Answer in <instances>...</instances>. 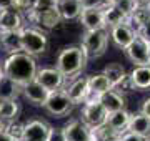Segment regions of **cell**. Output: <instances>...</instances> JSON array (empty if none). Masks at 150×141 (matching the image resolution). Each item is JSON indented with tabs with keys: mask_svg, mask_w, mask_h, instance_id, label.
Listing matches in <instances>:
<instances>
[{
	"mask_svg": "<svg viewBox=\"0 0 150 141\" xmlns=\"http://www.w3.org/2000/svg\"><path fill=\"white\" fill-rule=\"evenodd\" d=\"M105 78L108 80V83L112 85V88H117L122 82L127 80V71H125V66L117 63V61H112L108 63L105 68H103V73H102Z\"/></svg>",
	"mask_w": 150,
	"mask_h": 141,
	"instance_id": "cell-23",
	"label": "cell"
},
{
	"mask_svg": "<svg viewBox=\"0 0 150 141\" xmlns=\"http://www.w3.org/2000/svg\"><path fill=\"white\" fill-rule=\"evenodd\" d=\"M35 82L40 83L48 93H52V91H57V90H62V88H64L65 76L62 75L57 68L47 66V68H40V70H37Z\"/></svg>",
	"mask_w": 150,
	"mask_h": 141,
	"instance_id": "cell-7",
	"label": "cell"
},
{
	"mask_svg": "<svg viewBox=\"0 0 150 141\" xmlns=\"http://www.w3.org/2000/svg\"><path fill=\"white\" fill-rule=\"evenodd\" d=\"M13 7V0H0V10L2 8H12Z\"/></svg>",
	"mask_w": 150,
	"mask_h": 141,
	"instance_id": "cell-37",
	"label": "cell"
},
{
	"mask_svg": "<svg viewBox=\"0 0 150 141\" xmlns=\"http://www.w3.org/2000/svg\"><path fill=\"white\" fill-rule=\"evenodd\" d=\"M107 116L108 113L105 111V108L100 105V101L97 98H88L83 103L82 111H80V119L92 130L102 126L107 121Z\"/></svg>",
	"mask_w": 150,
	"mask_h": 141,
	"instance_id": "cell-5",
	"label": "cell"
},
{
	"mask_svg": "<svg viewBox=\"0 0 150 141\" xmlns=\"http://www.w3.org/2000/svg\"><path fill=\"white\" fill-rule=\"evenodd\" d=\"M118 0H105V3H107V5H113V3H117Z\"/></svg>",
	"mask_w": 150,
	"mask_h": 141,
	"instance_id": "cell-40",
	"label": "cell"
},
{
	"mask_svg": "<svg viewBox=\"0 0 150 141\" xmlns=\"http://www.w3.org/2000/svg\"><path fill=\"white\" fill-rule=\"evenodd\" d=\"M82 8H102L105 7V0H79Z\"/></svg>",
	"mask_w": 150,
	"mask_h": 141,
	"instance_id": "cell-33",
	"label": "cell"
},
{
	"mask_svg": "<svg viewBox=\"0 0 150 141\" xmlns=\"http://www.w3.org/2000/svg\"><path fill=\"white\" fill-rule=\"evenodd\" d=\"M5 126H7L5 121H0V131H5Z\"/></svg>",
	"mask_w": 150,
	"mask_h": 141,
	"instance_id": "cell-39",
	"label": "cell"
},
{
	"mask_svg": "<svg viewBox=\"0 0 150 141\" xmlns=\"http://www.w3.org/2000/svg\"><path fill=\"white\" fill-rule=\"evenodd\" d=\"M97 100L100 101V105L105 108L107 113L125 110V96H123V93L117 91V90H108L107 93L100 95Z\"/></svg>",
	"mask_w": 150,
	"mask_h": 141,
	"instance_id": "cell-17",
	"label": "cell"
},
{
	"mask_svg": "<svg viewBox=\"0 0 150 141\" xmlns=\"http://www.w3.org/2000/svg\"><path fill=\"white\" fill-rule=\"evenodd\" d=\"M87 83H88V98H98L100 95L107 93L108 90H113L112 85L108 83V80L102 73H97V75H90L87 76Z\"/></svg>",
	"mask_w": 150,
	"mask_h": 141,
	"instance_id": "cell-22",
	"label": "cell"
},
{
	"mask_svg": "<svg viewBox=\"0 0 150 141\" xmlns=\"http://www.w3.org/2000/svg\"><path fill=\"white\" fill-rule=\"evenodd\" d=\"M20 111V105L17 100H0V121L17 119Z\"/></svg>",
	"mask_w": 150,
	"mask_h": 141,
	"instance_id": "cell-26",
	"label": "cell"
},
{
	"mask_svg": "<svg viewBox=\"0 0 150 141\" xmlns=\"http://www.w3.org/2000/svg\"><path fill=\"white\" fill-rule=\"evenodd\" d=\"M20 32H22V52L23 53L35 58L38 55H43L48 50V37L40 28L23 27Z\"/></svg>",
	"mask_w": 150,
	"mask_h": 141,
	"instance_id": "cell-3",
	"label": "cell"
},
{
	"mask_svg": "<svg viewBox=\"0 0 150 141\" xmlns=\"http://www.w3.org/2000/svg\"><path fill=\"white\" fill-rule=\"evenodd\" d=\"M0 141H15L12 136H8L5 131H0Z\"/></svg>",
	"mask_w": 150,
	"mask_h": 141,
	"instance_id": "cell-38",
	"label": "cell"
},
{
	"mask_svg": "<svg viewBox=\"0 0 150 141\" xmlns=\"http://www.w3.org/2000/svg\"><path fill=\"white\" fill-rule=\"evenodd\" d=\"M87 58L85 52L82 50V47L79 45H70V47H65L62 52L57 57V70L62 73V75L67 78V76H74L77 73H80L83 68L87 66Z\"/></svg>",
	"mask_w": 150,
	"mask_h": 141,
	"instance_id": "cell-2",
	"label": "cell"
},
{
	"mask_svg": "<svg viewBox=\"0 0 150 141\" xmlns=\"http://www.w3.org/2000/svg\"><path fill=\"white\" fill-rule=\"evenodd\" d=\"M23 28V17L18 10L2 8L0 10V32H15Z\"/></svg>",
	"mask_w": 150,
	"mask_h": 141,
	"instance_id": "cell-14",
	"label": "cell"
},
{
	"mask_svg": "<svg viewBox=\"0 0 150 141\" xmlns=\"http://www.w3.org/2000/svg\"><path fill=\"white\" fill-rule=\"evenodd\" d=\"M48 130H50V126L43 119H32V121L25 123V126H23L20 141H45Z\"/></svg>",
	"mask_w": 150,
	"mask_h": 141,
	"instance_id": "cell-12",
	"label": "cell"
},
{
	"mask_svg": "<svg viewBox=\"0 0 150 141\" xmlns=\"http://www.w3.org/2000/svg\"><path fill=\"white\" fill-rule=\"evenodd\" d=\"M149 57H150V45H149Z\"/></svg>",
	"mask_w": 150,
	"mask_h": 141,
	"instance_id": "cell-43",
	"label": "cell"
},
{
	"mask_svg": "<svg viewBox=\"0 0 150 141\" xmlns=\"http://www.w3.org/2000/svg\"><path fill=\"white\" fill-rule=\"evenodd\" d=\"M72 106L74 105L70 103L65 90H57V91L48 93V96L42 108L47 113H50L52 116H55V118H64V116H67L72 111Z\"/></svg>",
	"mask_w": 150,
	"mask_h": 141,
	"instance_id": "cell-6",
	"label": "cell"
},
{
	"mask_svg": "<svg viewBox=\"0 0 150 141\" xmlns=\"http://www.w3.org/2000/svg\"><path fill=\"white\" fill-rule=\"evenodd\" d=\"M129 80H130V83H132V88H134V90H139V91L149 90L150 88V65L135 66L134 71L130 73Z\"/></svg>",
	"mask_w": 150,
	"mask_h": 141,
	"instance_id": "cell-21",
	"label": "cell"
},
{
	"mask_svg": "<svg viewBox=\"0 0 150 141\" xmlns=\"http://www.w3.org/2000/svg\"><path fill=\"white\" fill-rule=\"evenodd\" d=\"M127 131L140 136L142 140H149L150 138V119L147 118V116H144L142 113L130 114L129 125H127Z\"/></svg>",
	"mask_w": 150,
	"mask_h": 141,
	"instance_id": "cell-18",
	"label": "cell"
},
{
	"mask_svg": "<svg viewBox=\"0 0 150 141\" xmlns=\"http://www.w3.org/2000/svg\"><path fill=\"white\" fill-rule=\"evenodd\" d=\"M35 2H37V0H13V8L18 10L20 13H22V12L28 13V12L33 8Z\"/></svg>",
	"mask_w": 150,
	"mask_h": 141,
	"instance_id": "cell-31",
	"label": "cell"
},
{
	"mask_svg": "<svg viewBox=\"0 0 150 141\" xmlns=\"http://www.w3.org/2000/svg\"><path fill=\"white\" fill-rule=\"evenodd\" d=\"M108 30H93L82 35V50L85 52L87 58H100L108 48Z\"/></svg>",
	"mask_w": 150,
	"mask_h": 141,
	"instance_id": "cell-4",
	"label": "cell"
},
{
	"mask_svg": "<svg viewBox=\"0 0 150 141\" xmlns=\"http://www.w3.org/2000/svg\"><path fill=\"white\" fill-rule=\"evenodd\" d=\"M108 37L112 38V42L117 45L118 48L125 50L130 43H132V40L137 37V33H135L134 28L129 27L127 23H120V25H117V27L110 28Z\"/></svg>",
	"mask_w": 150,
	"mask_h": 141,
	"instance_id": "cell-16",
	"label": "cell"
},
{
	"mask_svg": "<svg viewBox=\"0 0 150 141\" xmlns=\"http://www.w3.org/2000/svg\"><path fill=\"white\" fill-rule=\"evenodd\" d=\"M45 141H67V136H65L62 128H52V126H50Z\"/></svg>",
	"mask_w": 150,
	"mask_h": 141,
	"instance_id": "cell-32",
	"label": "cell"
},
{
	"mask_svg": "<svg viewBox=\"0 0 150 141\" xmlns=\"http://www.w3.org/2000/svg\"><path fill=\"white\" fill-rule=\"evenodd\" d=\"M27 17L30 22H33L37 27L43 28V30H54L62 23V17H60L59 10L55 8V5L42 12H28Z\"/></svg>",
	"mask_w": 150,
	"mask_h": 141,
	"instance_id": "cell-8",
	"label": "cell"
},
{
	"mask_svg": "<svg viewBox=\"0 0 150 141\" xmlns=\"http://www.w3.org/2000/svg\"><path fill=\"white\" fill-rule=\"evenodd\" d=\"M20 93H22L20 85H17L15 82H12L5 76L2 78V82H0V100H17Z\"/></svg>",
	"mask_w": 150,
	"mask_h": 141,
	"instance_id": "cell-27",
	"label": "cell"
},
{
	"mask_svg": "<svg viewBox=\"0 0 150 141\" xmlns=\"http://www.w3.org/2000/svg\"><path fill=\"white\" fill-rule=\"evenodd\" d=\"M55 8L59 10L62 20H75L82 13V5L79 0H57Z\"/></svg>",
	"mask_w": 150,
	"mask_h": 141,
	"instance_id": "cell-20",
	"label": "cell"
},
{
	"mask_svg": "<svg viewBox=\"0 0 150 141\" xmlns=\"http://www.w3.org/2000/svg\"><path fill=\"white\" fill-rule=\"evenodd\" d=\"M147 12H149V17H150V3L147 5Z\"/></svg>",
	"mask_w": 150,
	"mask_h": 141,
	"instance_id": "cell-42",
	"label": "cell"
},
{
	"mask_svg": "<svg viewBox=\"0 0 150 141\" xmlns=\"http://www.w3.org/2000/svg\"><path fill=\"white\" fill-rule=\"evenodd\" d=\"M137 37L142 38V40H144L147 45H150V20L145 23L142 28H140L139 32H137Z\"/></svg>",
	"mask_w": 150,
	"mask_h": 141,
	"instance_id": "cell-34",
	"label": "cell"
},
{
	"mask_svg": "<svg viewBox=\"0 0 150 141\" xmlns=\"http://www.w3.org/2000/svg\"><path fill=\"white\" fill-rule=\"evenodd\" d=\"M0 48L8 55L22 52V32H0Z\"/></svg>",
	"mask_w": 150,
	"mask_h": 141,
	"instance_id": "cell-19",
	"label": "cell"
},
{
	"mask_svg": "<svg viewBox=\"0 0 150 141\" xmlns=\"http://www.w3.org/2000/svg\"><path fill=\"white\" fill-rule=\"evenodd\" d=\"M2 70H4V75L5 78L15 82L17 85L23 87L25 83L35 80V75H37V61L33 57L23 53H13L8 55L2 65Z\"/></svg>",
	"mask_w": 150,
	"mask_h": 141,
	"instance_id": "cell-1",
	"label": "cell"
},
{
	"mask_svg": "<svg viewBox=\"0 0 150 141\" xmlns=\"http://www.w3.org/2000/svg\"><path fill=\"white\" fill-rule=\"evenodd\" d=\"M20 95H23V98H25L30 105H33V106H43V103H45V100H47V96H48V91L38 82L32 80V82L25 83V85L22 87Z\"/></svg>",
	"mask_w": 150,
	"mask_h": 141,
	"instance_id": "cell-13",
	"label": "cell"
},
{
	"mask_svg": "<svg viewBox=\"0 0 150 141\" xmlns=\"http://www.w3.org/2000/svg\"><path fill=\"white\" fill-rule=\"evenodd\" d=\"M4 76H5V75H4V70H2V66H0V82H2V78H4Z\"/></svg>",
	"mask_w": 150,
	"mask_h": 141,
	"instance_id": "cell-41",
	"label": "cell"
},
{
	"mask_svg": "<svg viewBox=\"0 0 150 141\" xmlns=\"http://www.w3.org/2000/svg\"><path fill=\"white\" fill-rule=\"evenodd\" d=\"M130 119V113L127 110H120V111H113V113H108L107 116V123L112 130L118 131V133H125L127 131V125H129Z\"/></svg>",
	"mask_w": 150,
	"mask_h": 141,
	"instance_id": "cell-24",
	"label": "cell"
},
{
	"mask_svg": "<svg viewBox=\"0 0 150 141\" xmlns=\"http://www.w3.org/2000/svg\"><path fill=\"white\" fill-rule=\"evenodd\" d=\"M23 126H25V123H22V121H18V119H12V121L7 123L5 133L8 136H12L15 141H20L22 140V133H23Z\"/></svg>",
	"mask_w": 150,
	"mask_h": 141,
	"instance_id": "cell-29",
	"label": "cell"
},
{
	"mask_svg": "<svg viewBox=\"0 0 150 141\" xmlns=\"http://www.w3.org/2000/svg\"><path fill=\"white\" fill-rule=\"evenodd\" d=\"M67 136V141H95L93 140V130L82 121V119H72L62 128Z\"/></svg>",
	"mask_w": 150,
	"mask_h": 141,
	"instance_id": "cell-10",
	"label": "cell"
},
{
	"mask_svg": "<svg viewBox=\"0 0 150 141\" xmlns=\"http://www.w3.org/2000/svg\"><path fill=\"white\" fill-rule=\"evenodd\" d=\"M118 141H145V140H142L140 136L134 135V133H129V131H125V133L120 136V140H118Z\"/></svg>",
	"mask_w": 150,
	"mask_h": 141,
	"instance_id": "cell-35",
	"label": "cell"
},
{
	"mask_svg": "<svg viewBox=\"0 0 150 141\" xmlns=\"http://www.w3.org/2000/svg\"><path fill=\"white\" fill-rule=\"evenodd\" d=\"M102 12H103V22H105V27L107 28L117 27L120 23H125V20H127V17L123 15L115 5L102 7Z\"/></svg>",
	"mask_w": 150,
	"mask_h": 141,
	"instance_id": "cell-25",
	"label": "cell"
},
{
	"mask_svg": "<svg viewBox=\"0 0 150 141\" xmlns=\"http://www.w3.org/2000/svg\"><path fill=\"white\" fill-rule=\"evenodd\" d=\"M82 27L85 32H93V30H107L105 22H103V12L102 8H83L79 17Z\"/></svg>",
	"mask_w": 150,
	"mask_h": 141,
	"instance_id": "cell-11",
	"label": "cell"
},
{
	"mask_svg": "<svg viewBox=\"0 0 150 141\" xmlns=\"http://www.w3.org/2000/svg\"><path fill=\"white\" fill-rule=\"evenodd\" d=\"M113 5L117 7L118 10L122 12L123 15L129 18L135 10H137V7H139V2L137 0H118L117 3H113Z\"/></svg>",
	"mask_w": 150,
	"mask_h": 141,
	"instance_id": "cell-30",
	"label": "cell"
},
{
	"mask_svg": "<svg viewBox=\"0 0 150 141\" xmlns=\"http://www.w3.org/2000/svg\"><path fill=\"white\" fill-rule=\"evenodd\" d=\"M123 133H118V131L112 130L107 123H103L102 126H98L93 130V140L95 141H118L120 136Z\"/></svg>",
	"mask_w": 150,
	"mask_h": 141,
	"instance_id": "cell-28",
	"label": "cell"
},
{
	"mask_svg": "<svg viewBox=\"0 0 150 141\" xmlns=\"http://www.w3.org/2000/svg\"><path fill=\"white\" fill-rule=\"evenodd\" d=\"M125 55H127V58H129L135 66H147V65H150L149 45L139 37H135L134 40H132V43L125 48Z\"/></svg>",
	"mask_w": 150,
	"mask_h": 141,
	"instance_id": "cell-9",
	"label": "cell"
},
{
	"mask_svg": "<svg viewBox=\"0 0 150 141\" xmlns=\"http://www.w3.org/2000/svg\"><path fill=\"white\" fill-rule=\"evenodd\" d=\"M65 93H67V96H69L72 105L85 103L88 95H90V91H88V83H87V76H80L75 82H72V85L65 90Z\"/></svg>",
	"mask_w": 150,
	"mask_h": 141,
	"instance_id": "cell-15",
	"label": "cell"
},
{
	"mask_svg": "<svg viewBox=\"0 0 150 141\" xmlns=\"http://www.w3.org/2000/svg\"><path fill=\"white\" fill-rule=\"evenodd\" d=\"M145 141H150V138H149V140H145Z\"/></svg>",
	"mask_w": 150,
	"mask_h": 141,
	"instance_id": "cell-44",
	"label": "cell"
},
{
	"mask_svg": "<svg viewBox=\"0 0 150 141\" xmlns=\"http://www.w3.org/2000/svg\"><path fill=\"white\" fill-rule=\"evenodd\" d=\"M140 113L150 119V98H145V100H144V103H142V108H140Z\"/></svg>",
	"mask_w": 150,
	"mask_h": 141,
	"instance_id": "cell-36",
	"label": "cell"
},
{
	"mask_svg": "<svg viewBox=\"0 0 150 141\" xmlns=\"http://www.w3.org/2000/svg\"><path fill=\"white\" fill-rule=\"evenodd\" d=\"M54 2H57V0H54Z\"/></svg>",
	"mask_w": 150,
	"mask_h": 141,
	"instance_id": "cell-45",
	"label": "cell"
}]
</instances>
